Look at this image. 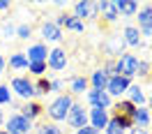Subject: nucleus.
Instances as JSON below:
<instances>
[{"mask_svg": "<svg viewBox=\"0 0 152 134\" xmlns=\"http://www.w3.org/2000/svg\"><path fill=\"white\" fill-rule=\"evenodd\" d=\"M32 86H35V97L37 95H48V93H51V79L42 77V79H37V81H32Z\"/></svg>", "mask_w": 152, "mask_h": 134, "instance_id": "nucleus-27", "label": "nucleus"}, {"mask_svg": "<svg viewBox=\"0 0 152 134\" xmlns=\"http://www.w3.org/2000/svg\"><path fill=\"white\" fill-rule=\"evenodd\" d=\"M5 10H10V2L7 0H0V12H5Z\"/></svg>", "mask_w": 152, "mask_h": 134, "instance_id": "nucleus-39", "label": "nucleus"}, {"mask_svg": "<svg viewBox=\"0 0 152 134\" xmlns=\"http://www.w3.org/2000/svg\"><path fill=\"white\" fill-rule=\"evenodd\" d=\"M46 67L53 69V72H62L67 67V51L65 49H60V46L51 49V51H48V58H46Z\"/></svg>", "mask_w": 152, "mask_h": 134, "instance_id": "nucleus-14", "label": "nucleus"}, {"mask_svg": "<svg viewBox=\"0 0 152 134\" xmlns=\"http://www.w3.org/2000/svg\"><path fill=\"white\" fill-rule=\"evenodd\" d=\"M127 99L132 102L134 106H145V102H148V97H145V93H143V88L138 86V83H132L129 86V90H127Z\"/></svg>", "mask_w": 152, "mask_h": 134, "instance_id": "nucleus-21", "label": "nucleus"}, {"mask_svg": "<svg viewBox=\"0 0 152 134\" xmlns=\"http://www.w3.org/2000/svg\"><path fill=\"white\" fill-rule=\"evenodd\" d=\"M122 39H124V44H127V46H134V49L143 46V35H141V30L136 28V26H124Z\"/></svg>", "mask_w": 152, "mask_h": 134, "instance_id": "nucleus-17", "label": "nucleus"}, {"mask_svg": "<svg viewBox=\"0 0 152 134\" xmlns=\"http://www.w3.org/2000/svg\"><path fill=\"white\" fill-rule=\"evenodd\" d=\"M108 111H104V109H95V106H90V111H88V125L92 127V130H97V132L102 134L106 130V125H108Z\"/></svg>", "mask_w": 152, "mask_h": 134, "instance_id": "nucleus-11", "label": "nucleus"}, {"mask_svg": "<svg viewBox=\"0 0 152 134\" xmlns=\"http://www.w3.org/2000/svg\"><path fill=\"white\" fill-rule=\"evenodd\" d=\"M106 134H124V130L120 127V125L115 123L113 118H108V125H106V130H104Z\"/></svg>", "mask_w": 152, "mask_h": 134, "instance_id": "nucleus-33", "label": "nucleus"}, {"mask_svg": "<svg viewBox=\"0 0 152 134\" xmlns=\"http://www.w3.org/2000/svg\"><path fill=\"white\" fill-rule=\"evenodd\" d=\"M88 79L86 77H74L72 81H69V95H83V93H88Z\"/></svg>", "mask_w": 152, "mask_h": 134, "instance_id": "nucleus-25", "label": "nucleus"}, {"mask_svg": "<svg viewBox=\"0 0 152 134\" xmlns=\"http://www.w3.org/2000/svg\"><path fill=\"white\" fill-rule=\"evenodd\" d=\"M19 113H21V116H26L28 120H32V123H35L39 116L44 113V106L39 104V102H35V99H32V102H26V104L21 106V111H19Z\"/></svg>", "mask_w": 152, "mask_h": 134, "instance_id": "nucleus-19", "label": "nucleus"}, {"mask_svg": "<svg viewBox=\"0 0 152 134\" xmlns=\"http://www.w3.org/2000/svg\"><path fill=\"white\" fill-rule=\"evenodd\" d=\"M0 134H7V132H5V130H0Z\"/></svg>", "mask_w": 152, "mask_h": 134, "instance_id": "nucleus-43", "label": "nucleus"}, {"mask_svg": "<svg viewBox=\"0 0 152 134\" xmlns=\"http://www.w3.org/2000/svg\"><path fill=\"white\" fill-rule=\"evenodd\" d=\"M72 130H81V127H86L88 125V109H83V104H78V102H74L72 104V109H69V113H67V120H65Z\"/></svg>", "mask_w": 152, "mask_h": 134, "instance_id": "nucleus-6", "label": "nucleus"}, {"mask_svg": "<svg viewBox=\"0 0 152 134\" xmlns=\"http://www.w3.org/2000/svg\"><path fill=\"white\" fill-rule=\"evenodd\" d=\"M115 2V10L120 16H136V12H138V2H134V0H113Z\"/></svg>", "mask_w": 152, "mask_h": 134, "instance_id": "nucleus-20", "label": "nucleus"}, {"mask_svg": "<svg viewBox=\"0 0 152 134\" xmlns=\"http://www.w3.org/2000/svg\"><path fill=\"white\" fill-rule=\"evenodd\" d=\"M53 23H56L60 30L67 28V30H72V32H83V30H86V23H83V21H78L74 14H60Z\"/></svg>", "mask_w": 152, "mask_h": 134, "instance_id": "nucleus-15", "label": "nucleus"}, {"mask_svg": "<svg viewBox=\"0 0 152 134\" xmlns=\"http://www.w3.org/2000/svg\"><path fill=\"white\" fill-rule=\"evenodd\" d=\"M145 104H148V111H152V95L148 97V102H145Z\"/></svg>", "mask_w": 152, "mask_h": 134, "instance_id": "nucleus-40", "label": "nucleus"}, {"mask_svg": "<svg viewBox=\"0 0 152 134\" xmlns=\"http://www.w3.org/2000/svg\"><path fill=\"white\" fill-rule=\"evenodd\" d=\"M72 104H74V97L69 95V93H62V95H58L56 99L46 106V116L53 123H62V120H67V113H69Z\"/></svg>", "mask_w": 152, "mask_h": 134, "instance_id": "nucleus-2", "label": "nucleus"}, {"mask_svg": "<svg viewBox=\"0 0 152 134\" xmlns=\"http://www.w3.org/2000/svg\"><path fill=\"white\" fill-rule=\"evenodd\" d=\"M150 111H148V106H136V111H134V127H150Z\"/></svg>", "mask_w": 152, "mask_h": 134, "instance_id": "nucleus-23", "label": "nucleus"}, {"mask_svg": "<svg viewBox=\"0 0 152 134\" xmlns=\"http://www.w3.org/2000/svg\"><path fill=\"white\" fill-rule=\"evenodd\" d=\"M108 74H106L104 69H95L92 74H90V79H88V83L95 88V90H106V83H108Z\"/></svg>", "mask_w": 152, "mask_h": 134, "instance_id": "nucleus-22", "label": "nucleus"}, {"mask_svg": "<svg viewBox=\"0 0 152 134\" xmlns=\"http://www.w3.org/2000/svg\"><path fill=\"white\" fill-rule=\"evenodd\" d=\"M86 99L90 106H95V109H104V111H108L111 106H113V99L108 97V93L106 90H95V88H90L86 93Z\"/></svg>", "mask_w": 152, "mask_h": 134, "instance_id": "nucleus-8", "label": "nucleus"}, {"mask_svg": "<svg viewBox=\"0 0 152 134\" xmlns=\"http://www.w3.org/2000/svg\"><path fill=\"white\" fill-rule=\"evenodd\" d=\"M28 69L37 79H42V77H44V72H46V63H28Z\"/></svg>", "mask_w": 152, "mask_h": 134, "instance_id": "nucleus-30", "label": "nucleus"}, {"mask_svg": "<svg viewBox=\"0 0 152 134\" xmlns=\"http://www.w3.org/2000/svg\"><path fill=\"white\" fill-rule=\"evenodd\" d=\"M129 86H132V81L129 79H124V77H111L108 79V83H106V93H108V97L113 99V97H120L129 90Z\"/></svg>", "mask_w": 152, "mask_h": 134, "instance_id": "nucleus-12", "label": "nucleus"}, {"mask_svg": "<svg viewBox=\"0 0 152 134\" xmlns=\"http://www.w3.org/2000/svg\"><path fill=\"white\" fill-rule=\"evenodd\" d=\"M102 69H104L108 77H115V60H106V65L102 67Z\"/></svg>", "mask_w": 152, "mask_h": 134, "instance_id": "nucleus-35", "label": "nucleus"}, {"mask_svg": "<svg viewBox=\"0 0 152 134\" xmlns=\"http://www.w3.org/2000/svg\"><path fill=\"white\" fill-rule=\"evenodd\" d=\"M23 53H26V58H28V63H46L48 49H46L44 42H37V44L28 46V51H23Z\"/></svg>", "mask_w": 152, "mask_h": 134, "instance_id": "nucleus-16", "label": "nucleus"}, {"mask_svg": "<svg viewBox=\"0 0 152 134\" xmlns=\"http://www.w3.org/2000/svg\"><path fill=\"white\" fill-rule=\"evenodd\" d=\"M16 37H19V39H30V37H32V26H30V23H21V26H16Z\"/></svg>", "mask_w": 152, "mask_h": 134, "instance_id": "nucleus-29", "label": "nucleus"}, {"mask_svg": "<svg viewBox=\"0 0 152 134\" xmlns=\"http://www.w3.org/2000/svg\"><path fill=\"white\" fill-rule=\"evenodd\" d=\"M136 65H138V58L134 53H122L115 60V77H124L132 81L136 77Z\"/></svg>", "mask_w": 152, "mask_h": 134, "instance_id": "nucleus-4", "label": "nucleus"}, {"mask_svg": "<svg viewBox=\"0 0 152 134\" xmlns=\"http://www.w3.org/2000/svg\"><path fill=\"white\" fill-rule=\"evenodd\" d=\"M62 88H65V83H62L60 79H53V81H51V93H58V95H62Z\"/></svg>", "mask_w": 152, "mask_h": 134, "instance_id": "nucleus-34", "label": "nucleus"}, {"mask_svg": "<svg viewBox=\"0 0 152 134\" xmlns=\"http://www.w3.org/2000/svg\"><path fill=\"white\" fill-rule=\"evenodd\" d=\"M5 69H7V60H5V56L0 53V77L5 74Z\"/></svg>", "mask_w": 152, "mask_h": 134, "instance_id": "nucleus-37", "label": "nucleus"}, {"mask_svg": "<svg viewBox=\"0 0 152 134\" xmlns=\"http://www.w3.org/2000/svg\"><path fill=\"white\" fill-rule=\"evenodd\" d=\"M5 123V111H2V106H0V125Z\"/></svg>", "mask_w": 152, "mask_h": 134, "instance_id": "nucleus-41", "label": "nucleus"}, {"mask_svg": "<svg viewBox=\"0 0 152 134\" xmlns=\"http://www.w3.org/2000/svg\"><path fill=\"white\" fill-rule=\"evenodd\" d=\"M129 134H150V132H148V130H141V127H132Z\"/></svg>", "mask_w": 152, "mask_h": 134, "instance_id": "nucleus-38", "label": "nucleus"}, {"mask_svg": "<svg viewBox=\"0 0 152 134\" xmlns=\"http://www.w3.org/2000/svg\"><path fill=\"white\" fill-rule=\"evenodd\" d=\"M12 37H16V23L12 19H5L0 23V39L2 42H10Z\"/></svg>", "mask_w": 152, "mask_h": 134, "instance_id": "nucleus-26", "label": "nucleus"}, {"mask_svg": "<svg viewBox=\"0 0 152 134\" xmlns=\"http://www.w3.org/2000/svg\"><path fill=\"white\" fill-rule=\"evenodd\" d=\"M7 65H10V69H14V72L28 69V58H26V53H23V51H16V53H12V56H10Z\"/></svg>", "mask_w": 152, "mask_h": 134, "instance_id": "nucleus-24", "label": "nucleus"}, {"mask_svg": "<svg viewBox=\"0 0 152 134\" xmlns=\"http://www.w3.org/2000/svg\"><path fill=\"white\" fill-rule=\"evenodd\" d=\"M150 72H152L150 63H148V60H138V65H136V74H138V77H148Z\"/></svg>", "mask_w": 152, "mask_h": 134, "instance_id": "nucleus-32", "label": "nucleus"}, {"mask_svg": "<svg viewBox=\"0 0 152 134\" xmlns=\"http://www.w3.org/2000/svg\"><path fill=\"white\" fill-rule=\"evenodd\" d=\"M148 81H150V83H152V72H150V74H148Z\"/></svg>", "mask_w": 152, "mask_h": 134, "instance_id": "nucleus-42", "label": "nucleus"}, {"mask_svg": "<svg viewBox=\"0 0 152 134\" xmlns=\"http://www.w3.org/2000/svg\"><path fill=\"white\" fill-rule=\"evenodd\" d=\"M39 37L44 39V44H48V42H51V44H58V42H62L65 35H62V30L58 28L53 21H44V23L39 26Z\"/></svg>", "mask_w": 152, "mask_h": 134, "instance_id": "nucleus-10", "label": "nucleus"}, {"mask_svg": "<svg viewBox=\"0 0 152 134\" xmlns=\"http://www.w3.org/2000/svg\"><path fill=\"white\" fill-rule=\"evenodd\" d=\"M5 132L7 134H30L32 132V120H28L21 113H14L5 120Z\"/></svg>", "mask_w": 152, "mask_h": 134, "instance_id": "nucleus-5", "label": "nucleus"}, {"mask_svg": "<svg viewBox=\"0 0 152 134\" xmlns=\"http://www.w3.org/2000/svg\"><path fill=\"white\" fill-rule=\"evenodd\" d=\"M74 16L83 23L88 19H99V2H88V0L74 2Z\"/></svg>", "mask_w": 152, "mask_h": 134, "instance_id": "nucleus-7", "label": "nucleus"}, {"mask_svg": "<svg viewBox=\"0 0 152 134\" xmlns=\"http://www.w3.org/2000/svg\"><path fill=\"white\" fill-rule=\"evenodd\" d=\"M134 111H136V106H134L129 99H118V102L111 106V113L108 116L127 132V130L134 127Z\"/></svg>", "mask_w": 152, "mask_h": 134, "instance_id": "nucleus-1", "label": "nucleus"}, {"mask_svg": "<svg viewBox=\"0 0 152 134\" xmlns=\"http://www.w3.org/2000/svg\"><path fill=\"white\" fill-rule=\"evenodd\" d=\"M124 46H127V44H124L122 35H120V32H115V35H108V37H106V42H104V53H106V56H111V58L115 56V60H118V58L124 53Z\"/></svg>", "mask_w": 152, "mask_h": 134, "instance_id": "nucleus-13", "label": "nucleus"}, {"mask_svg": "<svg viewBox=\"0 0 152 134\" xmlns=\"http://www.w3.org/2000/svg\"><path fill=\"white\" fill-rule=\"evenodd\" d=\"M37 134H62V130H60L56 123H46V125H42V127H39Z\"/></svg>", "mask_w": 152, "mask_h": 134, "instance_id": "nucleus-31", "label": "nucleus"}, {"mask_svg": "<svg viewBox=\"0 0 152 134\" xmlns=\"http://www.w3.org/2000/svg\"><path fill=\"white\" fill-rule=\"evenodd\" d=\"M99 14H102V21H106V23H115L118 16H120L113 0H102L99 2Z\"/></svg>", "mask_w": 152, "mask_h": 134, "instance_id": "nucleus-18", "label": "nucleus"}, {"mask_svg": "<svg viewBox=\"0 0 152 134\" xmlns=\"http://www.w3.org/2000/svg\"><path fill=\"white\" fill-rule=\"evenodd\" d=\"M12 102H14V95H12L10 86L0 83V106H5V104H12Z\"/></svg>", "mask_w": 152, "mask_h": 134, "instance_id": "nucleus-28", "label": "nucleus"}, {"mask_svg": "<svg viewBox=\"0 0 152 134\" xmlns=\"http://www.w3.org/2000/svg\"><path fill=\"white\" fill-rule=\"evenodd\" d=\"M136 19H138V26L136 28L141 30V35L145 37H152V5H143L141 10L136 12Z\"/></svg>", "mask_w": 152, "mask_h": 134, "instance_id": "nucleus-9", "label": "nucleus"}, {"mask_svg": "<svg viewBox=\"0 0 152 134\" xmlns=\"http://www.w3.org/2000/svg\"><path fill=\"white\" fill-rule=\"evenodd\" d=\"M10 90L12 95L21 97V99H26V102H32L35 99V86H32V81L28 77H14L10 83Z\"/></svg>", "mask_w": 152, "mask_h": 134, "instance_id": "nucleus-3", "label": "nucleus"}, {"mask_svg": "<svg viewBox=\"0 0 152 134\" xmlns=\"http://www.w3.org/2000/svg\"><path fill=\"white\" fill-rule=\"evenodd\" d=\"M76 134H99L97 130H92L90 125H86V127H81V130H76Z\"/></svg>", "mask_w": 152, "mask_h": 134, "instance_id": "nucleus-36", "label": "nucleus"}]
</instances>
